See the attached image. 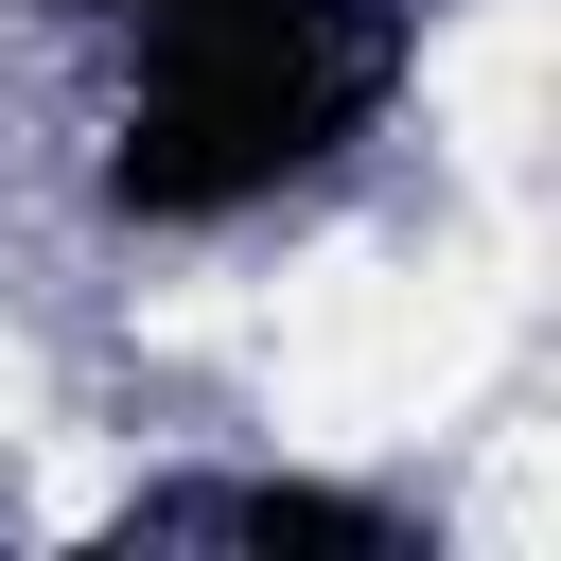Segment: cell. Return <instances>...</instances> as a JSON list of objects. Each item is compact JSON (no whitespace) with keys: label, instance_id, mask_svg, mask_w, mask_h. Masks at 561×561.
I'll return each mask as SVG.
<instances>
[{"label":"cell","instance_id":"cell-1","mask_svg":"<svg viewBox=\"0 0 561 561\" xmlns=\"http://www.w3.org/2000/svg\"><path fill=\"white\" fill-rule=\"evenodd\" d=\"M526 193H491V245L438 263V245H316L298 280L245 298V351H263V421L298 456H403V438H456L526 333Z\"/></svg>","mask_w":561,"mask_h":561},{"label":"cell","instance_id":"cell-2","mask_svg":"<svg viewBox=\"0 0 561 561\" xmlns=\"http://www.w3.org/2000/svg\"><path fill=\"white\" fill-rule=\"evenodd\" d=\"M421 123L456 140L473 193H526L543 175V123H561V18L543 0H456L421 35Z\"/></svg>","mask_w":561,"mask_h":561},{"label":"cell","instance_id":"cell-3","mask_svg":"<svg viewBox=\"0 0 561 561\" xmlns=\"http://www.w3.org/2000/svg\"><path fill=\"white\" fill-rule=\"evenodd\" d=\"M105 508H123V456L105 438H53L35 456V526H105Z\"/></svg>","mask_w":561,"mask_h":561}]
</instances>
